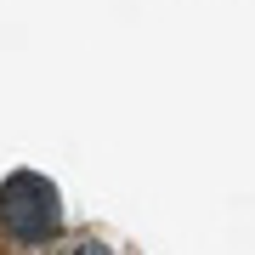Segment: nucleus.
<instances>
[{
  "instance_id": "f257e3e1",
  "label": "nucleus",
  "mask_w": 255,
  "mask_h": 255,
  "mask_svg": "<svg viewBox=\"0 0 255 255\" xmlns=\"http://www.w3.org/2000/svg\"><path fill=\"white\" fill-rule=\"evenodd\" d=\"M63 233V199L46 176L17 170L0 182V238L17 250H40Z\"/></svg>"
}]
</instances>
